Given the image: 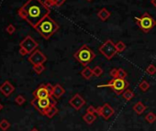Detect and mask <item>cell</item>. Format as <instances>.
<instances>
[{"mask_svg": "<svg viewBox=\"0 0 156 131\" xmlns=\"http://www.w3.org/2000/svg\"><path fill=\"white\" fill-rule=\"evenodd\" d=\"M98 51L107 60H111L118 52L115 47V43L111 40H108L102 45H100Z\"/></svg>", "mask_w": 156, "mask_h": 131, "instance_id": "7", "label": "cell"}, {"mask_svg": "<svg viewBox=\"0 0 156 131\" xmlns=\"http://www.w3.org/2000/svg\"><path fill=\"white\" fill-rule=\"evenodd\" d=\"M96 112L99 117H101L104 120H108L115 114V110L109 104L106 103L101 106L96 108Z\"/></svg>", "mask_w": 156, "mask_h": 131, "instance_id": "8", "label": "cell"}, {"mask_svg": "<svg viewBox=\"0 0 156 131\" xmlns=\"http://www.w3.org/2000/svg\"><path fill=\"white\" fill-rule=\"evenodd\" d=\"M92 70H93V74L95 77H100L103 74V69L100 66H95Z\"/></svg>", "mask_w": 156, "mask_h": 131, "instance_id": "26", "label": "cell"}, {"mask_svg": "<svg viewBox=\"0 0 156 131\" xmlns=\"http://www.w3.org/2000/svg\"><path fill=\"white\" fill-rule=\"evenodd\" d=\"M64 93H65V90L60 83L55 84L53 87V96L54 98H56V99L61 98L64 95Z\"/></svg>", "mask_w": 156, "mask_h": 131, "instance_id": "14", "label": "cell"}, {"mask_svg": "<svg viewBox=\"0 0 156 131\" xmlns=\"http://www.w3.org/2000/svg\"><path fill=\"white\" fill-rule=\"evenodd\" d=\"M145 121L148 122L149 124H152L156 121V115L153 112H149L145 115Z\"/></svg>", "mask_w": 156, "mask_h": 131, "instance_id": "21", "label": "cell"}, {"mask_svg": "<svg viewBox=\"0 0 156 131\" xmlns=\"http://www.w3.org/2000/svg\"><path fill=\"white\" fill-rule=\"evenodd\" d=\"M146 73L150 75H154L156 73V66L154 64H150L146 68Z\"/></svg>", "mask_w": 156, "mask_h": 131, "instance_id": "27", "label": "cell"}, {"mask_svg": "<svg viewBox=\"0 0 156 131\" xmlns=\"http://www.w3.org/2000/svg\"><path fill=\"white\" fill-rule=\"evenodd\" d=\"M151 3L154 7H156V0H151Z\"/></svg>", "mask_w": 156, "mask_h": 131, "instance_id": "37", "label": "cell"}, {"mask_svg": "<svg viewBox=\"0 0 156 131\" xmlns=\"http://www.w3.org/2000/svg\"><path fill=\"white\" fill-rule=\"evenodd\" d=\"M96 117H98V115L91 114V113H85L83 115V120L86 123V124L91 125L96 120Z\"/></svg>", "mask_w": 156, "mask_h": 131, "instance_id": "16", "label": "cell"}, {"mask_svg": "<svg viewBox=\"0 0 156 131\" xmlns=\"http://www.w3.org/2000/svg\"><path fill=\"white\" fill-rule=\"evenodd\" d=\"M45 70V66L43 64H38V65H34L33 66V71L37 73V74H41L44 72Z\"/></svg>", "mask_w": 156, "mask_h": 131, "instance_id": "25", "label": "cell"}, {"mask_svg": "<svg viewBox=\"0 0 156 131\" xmlns=\"http://www.w3.org/2000/svg\"><path fill=\"white\" fill-rule=\"evenodd\" d=\"M86 113H91V114H95V115H98V112H96V108L93 105H89L87 106L86 108Z\"/></svg>", "mask_w": 156, "mask_h": 131, "instance_id": "31", "label": "cell"}, {"mask_svg": "<svg viewBox=\"0 0 156 131\" xmlns=\"http://www.w3.org/2000/svg\"><path fill=\"white\" fill-rule=\"evenodd\" d=\"M146 109H147V107L144 105V104L142 102H137L134 105H133V110H134V112L139 115H142Z\"/></svg>", "mask_w": 156, "mask_h": 131, "instance_id": "15", "label": "cell"}, {"mask_svg": "<svg viewBox=\"0 0 156 131\" xmlns=\"http://www.w3.org/2000/svg\"><path fill=\"white\" fill-rule=\"evenodd\" d=\"M46 87H47V90L49 91V93L50 95L53 96V84H51V83H46Z\"/></svg>", "mask_w": 156, "mask_h": 131, "instance_id": "33", "label": "cell"}, {"mask_svg": "<svg viewBox=\"0 0 156 131\" xmlns=\"http://www.w3.org/2000/svg\"><path fill=\"white\" fill-rule=\"evenodd\" d=\"M85 104H86L85 100L80 94H76L69 100V105L76 111H79L82 107L85 105Z\"/></svg>", "mask_w": 156, "mask_h": 131, "instance_id": "11", "label": "cell"}, {"mask_svg": "<svg viewBox=\"0 0 156 131\" xmlns=\"http://www.w3.org/2000/svg\"><path fill=\"white\" fill-rule=\"evenodd\" d=\"M44 4H45L48 7L55 6V4H54L53 0H45V1H44Z\"/></svg>", "mask_w": 156, "mask_h": 131, "instance_id": "34", "label": "cell"}, {"mask_svg": "<svg viewBox=\"0 0 156 131\" xmlns=\"http://www.w3.org/2000/svg\"><path fill=\"white\" fill-rule=\"evenodd\" d=\"M86 1H88V2H91V1H92V0H86Z\"/></svg>", "mask_w": 156, "mask_h": 131, "instance_id": "40", "label": "cell"}, {"mask_svg": "<svg viewBox=\"0 0 156 131\" xmlns=\"http://www.w3.org/2000/svg\"><path fill=\"white\" fill-rule=\"evenodd\" d=\"M31 104L35 107V108L38 110L41 115H44L46 112V110L51 105H56L57 102L54 99L53 96H51L48 98H41V99H37L34 98Z\"/></svg>", "mask_w": 156, "mask_h": 131, "instance_id": "6", "label": "cell"}, {"mask_svg": "<svg viewBox=\"0 0 156 131\" xmlns=\"http://www.w3.org/2000/svg\"><path fill=\"white\" fill-rule=\"evenodd\" d=\"M128 76V73H126L122 68L118 69V78H121V79H126V77Z\"/></svg>", "mask_w": 156, "mask_h": 131, "instance_id": "29", "label": "cell"}, {"mask_svg": "<svg viewBox=\"0 0 156 131\" xmlns=\"http://www.w3.org/2000/svg\"><path fill=\"white\" fill-rule=\"evenodd\" d=\"M54 1V4H55V6H57V7H59V6H63L64 3H65V1L66 0H53Z\"/></svg>", "mask_w": 156, "mask_h": 131, "instance_id": "35", "label": "cell"}, {"mask_svg": "<svg viewBox=\"0 0 156 131\" xmlns=\"http://www.w3.org/2000/svg\"><path fill=\"white\" fill-rule=\"evenodd\" d=\"M19 46L21 48H24L27 51L28 54H31V53H32L35 50H37L39 44L31 36H27L24 40L20 42Z\"/></svg>", "mask_w": 156, "mask_h": 131, "instance_id": "9", "label": "cell"}, {"mask_svg": "<svg viewBox=\"0 0 156 131\" xmlns=\"http://www.w3.org/2000/svg\"><path fill=\"white\" fill-rule=\"evenodd\" d=\"M75 58L78 63H80L82 65L87 66L90 63H92L93 60L95 58V54L92 49H90L87 45H83L82 47L75 52L73 54Z\"/></svg>", "mask_w": 156, "mask_h": 131, "instance_id": "3", "label": "cell"}, {"mask_svg": "<svg viewBox=\"0 0 156 131\" xmlns=\"http://www.w3.org/2000/svg\"><path fill=\"white\" fill-rule=\"evenodd\" d=\"M139 88L142 90V92H147L150 89V83H148L146 80H143L140 82V83L139 84Z\"/></svg>", "mask_w": 156, "mask_h": 131, "instance_id": "22", "label": "cell"}, {"mask_svg": "<svg viewBox=\"0 0 156 131\" xmlns=\"http://www.w3.org/2000/svg\"><path fill=\"white\" fill-rule=\"evenodd\" d=\"M57 113H58V108L56 107V105H51L46 110L44 115H46L48 118H53Z\"/></svg>", "mask_w": 156, "mask_h": 131, "instance_id": "19", "label": "cell"}, {"mask_svg": "<svg viewBox=\"0 0 156 131\" xmlns=\"http://www.w3.org/2000/svg\"><path fill=\"white\" fill-rule=\"evenodd\" d=\"M50 13V7L41 0H28L19 10V17L26 20L34 28L43 19L49 16Z\"/></svg>", "mask_w": 156, "mask_h": 131, "instance_id": "1", "label": "cell"}, {"mask_svg": "<svg viewBox=\"0 0 156 131\" xmlns=\"http://www.w3.org/2000/svg\"><path fill=\"white\" fill-rule=\"evenodd\" d=\"M58 23L51 19L50 16H47L45 19H43L39 24L35 28V29L38 31L41 37L45 40H49V38L53 36L57 30L59 29Z\"/></svg>", "mask_w": 156, "mask_h": 131, "instance_id": "2", "label": "cell"}, {"mask_svg": "<svg viewBox=\"0 0 156 131\" xmlns=\"http://www.w3.org/2000/svg\"><path fill=\"white\" fill-rule=\"evenodd\" d=\"M110 12L107 9H101L98 12V17L102 20V21H106L107 19H109V17H110Z\"/></svg>", "mask_w": 156, "mask_h": 131, "instance_id": "17", "label": "cell"}, {"mask_svg": "<svg viewBox=\"0 0 156 131\" xmlns=\"http://www.w3.org/2000/svg\"><path fill=\"white\" fill-rule=\"evenodd\" d=\"M31 131H39V129H37V128H35V127H34V128H32Z\"/></svg>", "mask_w": 156, "mask_h": 131, "instance_id": "39", "label": "cell"}, {"mask_svg": "<svg viewBox=\"0 0 156 131\" xmlns=\"http://www.w3.org/2000/svg\"><path fill=\"white\" fill-rule=\"evenodd\" d=\"M3 109V105L1 104V103H0V111H1Z\"/></svg>", "mask_w": 156, "mask_h": 131, "instance_id": "38", "label": "cell"}, {"mask_svg": "<svg viewBox=\"0 0 156 131\" xmlns=\"http://www.w3.org/2000/svg\"><path fill=\"white\" fill-rule=\"evenodd\" d=\"M19 54H20L21 56H25V55H27V54H28L27 51H26L24 48H21V47H20V49H19Z\"/></svg>", "mask_w": 156, "mask_h": 131, "instance_id": "36", "label": "cell"}, {"mask_svg": "<svg viewBox=\"0 0 156 131\" xmlns=\"http://www.w3.org/2000/svg\"><path fill=\"white\" fill-rule=\"evenodd\" d=\"M47 61V57L40 50H35L28 57V61L33 66L38 64H43Z\"/></svg>", "mask_w": 156, "mask_h": 131, "instance_id": "10", "label": "cell"}, {"mask_svg": "<svg viewBox=\"0 0 156 131\" xmlns=\"http://www.w3.org/2000/svg\"><path fill=\"white\" fill-rule=\"evenodd\" d=\"M33 96L34 98L41 99V98H48V97H51V95H50L49 91L47 90L46 84H41V85H40L33 92Z\"/></svg>", "mask_w": 156, "mask_h": 131, "instance_id": "12", "label": "cell"}, {"mask_svg": "<svg viewBox=\"0 0 156 131\" xmlns=\"http://www.w3.org/2000/svg\"><path fill=\"white\" fill-rule=\"evenodd\" d=\"M118 69L113 68V69H111L109 72V76L112 79H115V78H118Z\"/></svg>", "mask_w": 156, "mask_h": 131, "instance_id": "30", "label": "cell"}, {"mask_svg": "<svg viewBox=\"0 0 156 131\" xmlns=\"http://www.w3.org/2000/svg\"><path fill=\"white\" fill-rule=\"evenodd\" d=\"M25 101H26V99H25V97L23 95H18L16 98H15V102H16L19 105H23L25 103Z\"/></svg>", "mask_w": 156, "mask_h": 131, "instance_id": "28", "label": "cell"}, {"mask_svg": "<svg viewBox=\"0 0 156 131\" xmlns=\"http://www.w3.org/2000/svg\"><path fill=\"white\" fill-rule=\"evenodd\" d=\"M9 127H10V124L6 119H3L2 121H0V129H2L3 131H6Z\"/></svg>", "mask_w": 156, "mask_h": 131, "instance_id": "24", "label": "cell"}, {"mask_svg": "<svg viewBox=\"0 0 156 131\" xmlns=\"http://www.w3.org/2000/svg\"><path fill=\"white\" fill-rule=\"evenodd\" d=\"M130 83L126 79H121V78H115L111 79L108 81V83L106 84H98V87L102 88V87H109L112 89L117 95H122L123 92L129 88Z\"/></svg>", "mask_w": 156, "mask_h": 131, "instance_id": "4", "label": "cell"}, {"mask_svg": "<svg viewBox=\"0 0 156 131\" xmlns=\"http://www.w3.org/2000/svg\"><path fill=\"white\" fill-rule=\"evenodd\" d=\"M122 97L126 100V101H130L135 97V94L130 89H126L122 93Z\"/></svg>", "mask_w": 156, "mask_h": 131, "instance_id": "20", "label": "cell"}, {"mask_svg": "<svg viewBox=\"0 0 156 131\" xmlns=\"http://www.w3.org/2000/svg\"><path fill=\"white\" fill-rule=\"evenodd\" d=\"M6 29L7 33H9V34H13L15 31H16V28H15V26L12 25V24H9V26L6 27Z\"/></svg>", "mask_w": 156, "mask_h": 131, "instance_id": "32", "label": "cell"}, {"mask_svg": "<svg viewBox=\"0 0 156 131\" xmlns=\"http://www.w3.org/2000/svg\"><path fill=\"white\" fill-rule=\"evenodd\" d=\"M14 91H15V87L10 83L9 81H6L2 85L0 86V92L6 97L9 96Z\"/></svg>", "mask_w": 156, "mask_h": 131, "instance_id": "13", "label": "cell"}, {"mask_svg": "<svg viewBox=\"0 0 156 131\" xmlns=\"http://www.w3.org/2000/svg\"><path fill=\"white\" fill-rule=\"evenodd\" d=\"M135 20H136V24L138 25V27L142 29L144 33L150 32L156 25V21L148 12L143 13L142 16L139 18H135Z\"/></svg>", "mask_w": 156, "mask_h": 131, "instance_id": "5", "label": "cell"}, {"mask_svg": "<svg viewBox=\"0 0 156 131\" xmlns=\"http://www.w3.org/2000/svg\"><path fill=\"white\" fill-rule=\"evenodd\" d=\"M115 47L118 52H122L126 50V44L123 41H118L117 43H115Z\"/></svg>", "mask_w": 156, "mask_h": 131, "instance_id": "23", "label": "cell"}, {"mask_svg": "<svg viewBox=\"0 0 156 131\" xmlns=\"http://www.w3.org/2000/svg\"><path fill=\"white\" fill-rule=\"evenodd\" d=\"M81 75L83 76L85 80L91 79V77L94 76V74H93V70H92V69L89 67V66H85L84 70L81 72Z\"/></svg>", "mask_w": 156, "mask_h": 131, "instance_id": "18", "label": "cell"}]
</instances>
